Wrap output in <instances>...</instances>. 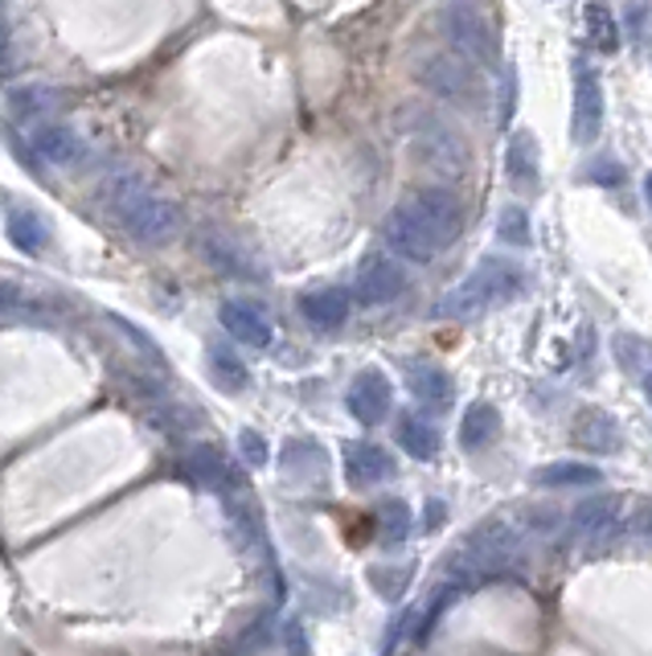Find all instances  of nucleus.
Masks as SVG:
<instances>
[{
  "label": "nucleus",
  "instance_id": "25",
  "mask_svg": "<svg viewBox=\"0 0 652 656\" xmlns=\"http://www.w3.org/2000/svg\"><path fill=\"white\" fill-rule=\"evenodd\" d=\"M410 525H415V517H410V509H406L403 501H382V509H377V538L386 541V546H398V541L410 534Z\"/></svg>",
  "mask_w": 652,
  "mask_h": 656
},
{
  "label": "nucleus",
  "instance_id": "12",
  "mask_svg": "<svg viewBox=\"0 0 652 656\" xmlns=\"http://www.w3.org/2000/svg\"><path fill=\"white\" fill-rule=\"evenodd\" d=\"M394 476L391 452H382L377 443H349L345 448V481L353 488H370Z\"/></svg>",
  "mask_w": 652,
  "mask_h": 656
},
{
  "label": "nucleus",
  "instance_id": "2",
  "mask_svg": "<svg viewBox=\"0 0 652 656\" xmlns=\"http://www.w3.org/2000/svg\"><path fill=\"white\" fill-rule=\"evenodd\" d=\"M99 202L119 230L131 234L136 243H148V247H160V243H169L181 230V205L169 202L164 193H157L131 173L111 176L103 185Z\"/></svg>",
  "mask_w": 652,
  "mask_h": 656
},
{
  "label": "nucleus",
  "instance_id": "16",
  "mask_svg": "<svg viewBox=\"0 0 652 656\" xmlns=\"http://www.w3.org/2000/svg\"><path fill=\"white\" fill-rule=\"evenodd\" d=\"M300 312L317 329H336V324L349 321V292L345 288H317L300 300Z\"/></svg>",
  "mask_w": 652,
  "mask_h": 656
},
{
  "label": "nucleus",
  "instance_id": "8",
  "mask_svg": "<svg viewBox=\"0 0 652 656\" xmlns=\"http://www.w3.org/2000/svg\"><path fill=\"white\" fill-rule=\"evenodd\" d=\"M391 398H394L391 378H386L382 369H365V374H357V378H353L345 402H349V415H353L357 423L374 427V423H382V419L391 415Z\"/></svg>",
  "mask_w": 652,
  "mask_h": 656
},
{
  "label": "nucleus",
  "instance_id": "10",
  "mask_svg": "<svg viewBox=\"0 0 652 656\" xmlns=\"http://www.w3.org/2000/svg\"><path fill=\"white\" fill-rule=\"evenodd\" d=\"M448 37H451V45H456V54H464L468 62H493V54H496V45H493V37H489V30H484V21H480L472 9H451L448 17Z\"/></svg>",
  "mask_w": 652,
  "mask_h": 656
},
{
  "label": "nucleus",
  "instance_id": "7",
  "mask_svg": "<svg viewBox=\"0 0 652 656\" xmlns=\"http://www.w3.org/2000/svg\"><path fill=\"white\" fill-rule=\"evenodd\" d=\"M30 152L45 164H58V169L83 164L90 157L87 140L66 123H54V119H38V128L30 131Z\"/></svg>",
  "mask_w": 652,
  "mask_h": 656
},
{
  "label": "nucleus",
  "instance_id": "17",
  "mask_svg": "<svg viewBox=\"0 0 652 656\" xmlns=\"http://www.w3.org/2000/svg\"><path fill=\"white\" fill-rule=\"evenodd\" d=\"M410 394L423 407L448 410L451 407V378L439 365H410Z\"/></svg>",
  "mask_w": 652,
  "mask_h": 656
},
{
  "label": "nucleus",
  "instance_id": "6",
  "mask_svg": "<svg viewBox=\"0 0 652 656\" xmlns=\"http://www.w3.org/2000/svg\"><path fill=\"white\" fill-rule=\"evenodd\" d=\"M353 288H357V300H365V304H391V300H398L406 292L403 262L394 259V255H382V250L365 255Z\"/></svg>",
  "mask_w": 652,
  "mask_h": 656
},
{
  "label": "nucleus",
  "instance_id": "34",
  "mask_svg": "<svg viewBox=\"0 0 652 656\" xmlns=\"http://www.w3.org/2000/svg\"><path fill=\"white\" fill-rule=\"evenodd\" d=\"M13 71V37H9V25L0 21V78Z\"/></svg>",
  "mask_w": 652,
  "mask_h": 656
},
{
  "label": "nucleus",
  "instance_id": "32",
  "mask_svg": "<svg viewBox=\"0 0 652 656\" xmlns=\"http://www.w3.org/2000/svg\"><path fill=\"white\" fill-rule=\"evenodd\" d=\"M632 529H637L640 538L652 541V501H640L637 505V517H632Z\"/></svg>",
  "mask_w": 652,
  "mask_h": 656
},
{
  "label": "nucleus",
  "instance_id": "18",
  "mask_svg": "<svg viewBox=\"0 0 652 656\" xmlns=\"http://www.w3.org/2000/svg\"><path fill=\"white\" fill-rule=\"evenodd\" d=\"M501 431V415H496L493 402H472L464 415V423H460V443H464L468 452H477V448H489Z\"/></svg>",
  "mask_w": 652,
  "mask_h": 656
},
{
  "label": "nucleus",
  "instance_id": "37",
  "mask_svg": "<svg viewBox=\"0 0 652 656\" xmlns=\"http://www.w3.org/2000/svg\"><path fill=\"white\" fill-rule=\"evenodd\" d=\"M644 390H649V398H652V374H649V378H644Z\"/></svg>",
  "mask_w": 652,
  "mask_h": 656
},
{
  "label": "nucleus",
  "instance_id": "5",
  "mask_svg": "<svg viewBox=\"0 0 652 656\" xmlns=\"http://www.w3.org/2000/svg\"><path fill=\"white\" fill-rule=\"evenodd\" d=\"M419 83L427 90H435L439 99L451 103H477L480 99V78L477 62H468L464 54H431L419 62Z\"/></svg>",
  "mask_w": 652,
  "mask_h": 656
},
{
  "label": "nucleus",
  "instance_id": "35",
  "mask_svg": "<svg viewBox=\"0 0 652 656\" xmlns=\"http://www.w3.org/2000/svg\"><path fill=\"white\" fill-rule=\"evenodd\" d=\"M439 517H443V505H439V501H435L431 509H427V525H435V521H439Z\"/></svg>",
  "mask_w": 652,
  "mask_h": 656
},
{
  "label": "nucleus",
  "instance_id": "14",
  "mask_svg": "<svg viewBox=\"0 0 652 656\" xmlns=\"http://www.w3.org/2000/svg\"><path fill=\"white\" fill-rule=\"evenodd\" d=\"M222 329H226L238 345H250V349H267V345H271V321L263 316L259 308L243 304V300L222 304Z\"/></svg>",
  "mask_w": 652,
  "mask_h": 656
},
{
  "label": "nucleus",
  "instance_id": "27",
  "mask_svg": "<svg viewBox=\"0 0 652 656\" xmlns=\"http://www.w3.org/2000/svg\"><path fill=\"white\" fill-rule=\"evenodd\" d=\"M616 349H620L623 369H632L637 378H649L652 374V349L644 345V341H637V336H620V341H616Z\"/></svg>",
  "mask_w": 652,
  "mask_h": 656
},
{
  "label": "nucleus",
  "instance_id": "9",
  "mask_svg": "<svg viewBox=\"0 0 652 656\" xmlns=\"http://www.w3.org/2000/svg\"><path fill=\"white\" fill-rule=\"evenodd\" d=\"M185 467H189V476H193V481L205 484V488H214V493H222V496L243 493V476H238L231 460L217 452V448H210V443L189 448Z\"/></svg>",
  "mask_w": 652,
  "mask_h": 656
},
{
  "label": "nucleus",
  "instance_id": "22",
  "mask_svg": "<svg viewBox=\"0 0 652 656\" xmlns=\"http://www.w3.org/2000/svg\"><path fill=\"white\" fill-rule=\"evenodd\" d=\"M509 176H513V185L534 190L537 157H534V140H530V136H513V144H509Z\"/></svg>",
  "mask_w": 652,
  "mask_h": 656
},
{
  "label": "nucleus",
  "instance_id": "36",
  "mask_svg": "<svg viewBox=\"0 0 652 656\" xmlns=\"http://www.w3.org/2000/svg\"><path fill=\"white\" fill-rule=\"evenodd\" d=\"M644 193H649V202H652V176H649V181H644Z\"/></svg>",
  "mask_w": 652,
  "mask_h": 656
},
{
  "label": "nucleus",
  "instance_id": "19",
  "mask_svg": "<svg viewBox=\"0 0 652 656\" xmlns=\"http://www.w3.org/2000/svg\"><path fill=\"white\" fill-rule=\"evenodd\" d=\"M210 378H214L217 390H226V394H238V390H247L250 386L247 365L238 362V353L222 349V345L210 349Z\"/></svg>",
  "mask_w": 652,
  "mask_h": 656
},
{
  "label": "nucleus",
  "instance_id": "29",
  "mask_svg": "<svg viewBox=\"0 0 652 656\" xmlns=\"http://www.w3.org/2000/svg\"><path fill=\"white\" fill-rule=\"evenodd\" d=\"M238 448H243V460H247L250 467L267 464V443H263L259 431H243V435H238Z\"/></svg>",
  "mask_w": 652,
  "mask_h": 656
},
{
  "label": "nucleus",
  "instance_id": "23",
  "mask_svg": "<svg viewBox=\"0 0 652 656\" xmlns=\"http://www.w3.org/2000/svg\"><path fill=\"white\" fill-rule=\"evenodd\" d=\"M537 484L546 488H579V484H599V467L591 464H551L537 472Z\"/></svg>",
  "mask_w": 652,
  "mask_h": 656
},
{
  "label": "nucleus",
  "instance_id": "20",
  "mask_svg": "<svg viewBox=\"0 0 652 656\" xmlns=\"http://www.w3.org/2000/svg\"><path fill=\"white\" fill-rule=\"evenodd\" d=\"M4 230H9V243L21 250H42L45 243V222L25 209V205H13L9 209V222H4Z\"/></svg>",
  "mask_w": 652,
  "mask_h": 656
},
{
  "label": "nucleus",
  "instance_id": "26",
  "mask_svg": "<svg viewBox=\"0 0 652 656\" xmlns=\"http://www.w3.org/2000/svg\"><path fill=\"white\" fill-rule=\"evenodd\" d=\"M587 37H591V45L595 50H603V54H611V50L620 45L616 21H611V13L603 9V4H587Z\"/></svg>",
  "mask_w": 652,
  "mask_h": 656
},
{
  "label": "nucleus",
  "instance_id": "30",
  "mask_svg": "<svg viewBox=\"0 0 652 656\" xmlns=\"http://www.w3.org/2000/svg\"><path fill=\"white\" fill-rule=\"evenodd\" d=\"M13 103H17V111H25V116H38L42 107H54V99H50V95H42L38 87L21 90V95H13Z\"/></svg>",
  "mask_w": 652,
  "mask_h": 656
},
{
  "label": "nucleus",
  "instance_id": "24",
  "mask_svg": "<svg viewBox=\"0 0 652 656\" xmlns=\"http://www.w3.org/2000/svg\"><path fill=\"white\" fill-rule=\"evenodd\" d=\"M45 312V300L42 295H33L30 288H21V283H0V316H42Z\"/></svg>",
  "mask_w": 652,
  "mask_h": 656
},
{
  "label": "nucleus",
  "instance_id": "31",
  "mask_svg": "<svg viewBox=\"0 0 652 656\" xmlns=\"http://www.w3.org/2000/svg\"><path fill=\"white\" fill-rule=\"evenodd\" d=\"M501 238H505V243H525V214H522V209H509V214H505Z\"/></svg>",
  "mask_w": 652,
  "mask_h": 656
},
{
  "label": "nucleus",
  "instance_id": "15",
  "mask_svg": "<svg viewBox=\"0 0 652 656\" xmlns=\"http://www.w3.org/2000/svg\"><path fill=\"white\" fill-rule=\"evenodd\" d=\"M616 513H620V496H591L570 513V534L575 538H599V534L616 529Z\"/></svg>",
  "mask_w": 652,
  "mask_h": 656
},
{
  "label": "nucleus",
  "instance_id": "13",
  "mask_svg": "<svg viewBox=\"0 0 652 656\" xmlns=\"http://www.w3.org/2000/svg\"><path fill=\"white\" fill-rule=\"evenodd\" d=\"M570 439L579 443L582 452H595V455H608L620 448V427L611 419L608 410L599 407H587L575 415V427H570Z\"/></svg>",
  "mask_w": 652,
  "mask_h": 656
},
{
  "label": "nucleus",
  "instance_id": "3",
  "mask_svg": "<svg viewBox=\"0 0 652 656\" xmlns=\"http://www.w3.org/2000/svg\"><path fill=\"white\" fill-rule=\"evenodd\" d=\"M525 271L513 259H484L480 267L468 271V279H460L443 300H439V316H456V321H468L484 308L505 304L513 295L522 292Z\"/></svg>",
  "mask_w": 652,
  "mask_h": 656
},
{
  "label": "nucleus",
  "instance_id": "4",
  "mask_svg": "<svg viewBox=\"0 0 652 656\" xmlns=\"http://www.w3.org/2000/svg\"><path fill=\"white\" fill-rule=\"evenodd\" d=\"M517 546H522V534L513 529L509 521L501 517H489V521H480L472 534H468L464 550L456 558V570L460 574H480V579H489V574H501V570L517 558Z\"/></svg>",
  "mask_w": 652,
  "mask_h": 656
},
{
  "label": "nucleus",
  "instance_id": "33",
  "mask_svg": "<svg viewBox=\"0 0 652 656\" xmlns=\"http://www.w3.org/2000/svg\"><path fill=\"white\" fill-rule=\"evenodd\" d=\"M284 641H288V653L291 656H308V641H304V627H300V624L284 627Z\"/></svg>",
  "mask_w": 652,
  "mask_h": 656
},
{
  "label": "nucleus",
  "instance_id": "21",
  "mask_svg": "<svg viewBox=\"0 0 652 656\" xmlns=\"http://www.w3.org/2000/svg\"><path fill=\"white\" fill-rule=\"evenodd\" d=\"M398 443H403L415 460H431V455L439 452V431H435L431 423H423V419L410 415V419L398 423Z\"/></svg>",
  "mask_w": 652,
  "mask_h": 656
},
{
  "label": "nucleus",
  "instance_id": "1",
  "mask_svg": "<svg viewBox=\"0 0 652 656\" xmlns=\"http://www.w3.org/2000/svg\"><path fill=\"white\" fill-rule=\"evenodd\" d=\"M460 234V202L448 190H415L391 209L382 238L391 255L415 262H431Z\"/></svg>",
  "mask_w": 652,
  "mask_h": 656
},
{
  "label": "nucleus",
  "instance_id": "11",
  "mask_svg": "<svg viewBox=\"0 0 652 656\" xmlns=\"http://www.w3.org/2000/svg\"><path fill=\"white\" fill-rule=\"evenodd\" d=\"M599 128H603V90H599L591 66H579L575 74V140L591 144Z\"/></svg>",
  "mask_w": 652,
  "mask_h": 656
},
{
  "label": "nucleus",
  "instance_id": "28",
  "mask_svg": "<svg viewBox=\"0 0 652 656\" xmlns=\"http://www.w3.org/2000/svg\"><path fill=\"white\" fill-rule=\"evenodd\" d=\"M406 579H410V574H406V570H370V583L377 587V591H382V595L386 599H398L406 591Z\"/></svg>",
  "mask_w": 652,
  "mask_h": 656
}]
</instances>
